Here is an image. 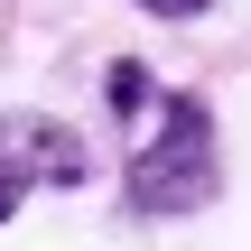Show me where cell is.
I'll return each mask as SVG.
<instances>
[{
  "label": "cell",
  "mask_w": 251,
  "mask_h": 251,
  "mask_svg": "<svg viewBox=\"0 0 251 251\" xmlns=\"http://www.w3.org/2000/svg\"><path fill=\"white\" fill-rule=\"evenodd\" d=\"M130 9H149V19H196L205 0H130Z\"/></svg>",
  "instance_id": "3957f363"
},
{
  "label": "cell",
  "mask_w": 251,
  "mask_h": 251,
  "mask_svg": "<svg viewBox=\"0 0 251 251\" xmlns=\"http://www.w3.org/2000/svg\"><path fill=\"white\" fill-rule=\"evenodd\" d=\"M37 186H93V140L56 112H0V224Z\"/></svg>",
  "instance_id": "7a4b0ae2"
},
{
  "label": "cell",
  "mask_w": 251,
  "mask_h": 251,
  "mask_svg": "<svg viewBox=\"0 0 251 251\" xmlns=\"http://www.w3.org/2000/svg\"><path fill=\"white\" fill-rule=\"evenodd\" d=\"M112 112H121V205L140 224H177V214H205L214 186H224V158H214V112L196 93H168L158 75H140L130 56L112 65Z\"/></svg>",
  "instance_id": "6da1fadb"
}]
</instances>
